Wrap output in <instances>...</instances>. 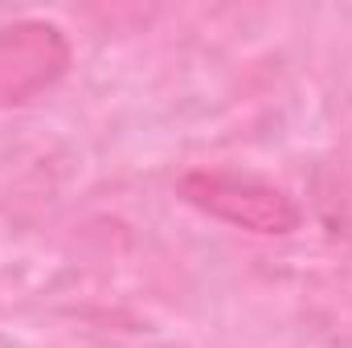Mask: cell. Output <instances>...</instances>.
<instances>
[{"label":"cell","mask_w":352,"mask_h":348,"mask_svg":"<svg viewBox=\"0 0 352 348\" xmlns=\"http://www.w3.org/2000/svg\"><path fill=\"white\" fill-rule=\"evenodd\" d=\"M176 193L192 209H201L234 230H250V234H266V238H283V234L299 230V221H303L291 193H283L278 184L250 173L197 168V173L180 176Z\"/></svg>","instance_id":"6da1fadb"},{"label":"cell","mask_w":352,"mask_h":348,"mask_svg":"<svg viewBox=\"0 0 352 348\" xmlns=\"http://www.w3.org/2000/svg\"><path fill=\"white\" fill-rule=\"evenodd\" d=\"M70 66V41L50 21H16L0 29V107L29 102Z\"/></svg>","instance_id":"7a4b0ae2"}]
</instances>
